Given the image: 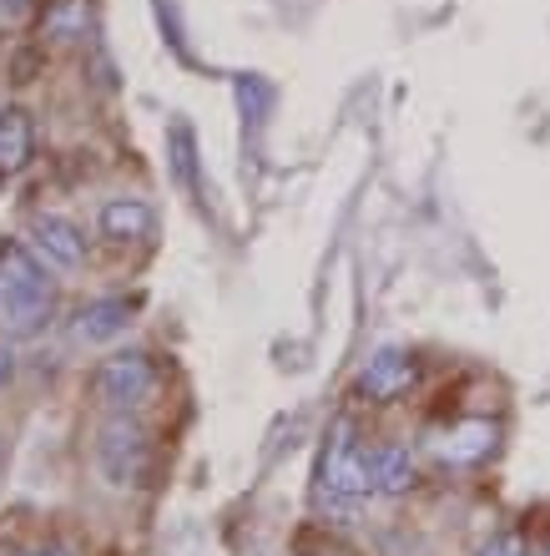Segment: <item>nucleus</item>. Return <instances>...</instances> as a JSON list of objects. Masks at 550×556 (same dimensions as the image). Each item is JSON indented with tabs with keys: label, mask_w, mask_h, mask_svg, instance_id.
<instances>
[{
	"label": "nucleus",
	"mask_w": 550,
	"mask_h": 556,
	"mask_svg": "<svg viewBox=\"0 0 550 556\" xmlns=\"http://www.w3.org/2000/svg\"><path fill=\"white\" fill-rule=\"evenodd\" d=\"M152 390H157L152 354H112L91 375V395L102 405H112V410H137L142 400H152Z\"/></svg>",
	"instance_id": "7ed1b4c3"
},
{
	"label": "nucleus",
	"mask_w": 550,
	"mask_h": 556,
	"mask_svg": "<svg viewBox=\"0 0 550 556\" xmlns=\"http://www.w3.org/2000/svg\"><path fill=\"white\" fill-rule=\"evenodd\" d=\"M51 319V278L26 243L0 249V334L26 339Z\"/></svg>",
	"instance_id": "f257e3e1"
},
{
	"label": "nucleus",
	"mask_w": 550,
	"mask_h": 556,
	"mask_svg": "<svg viewBox=\"0 0 550 556\" xmlns=\"http://www.w3.org/2000/svg\"><path fill=\"white\" fill-rule=\"evenodd\" d=\"M420 380V359L409 350H379L369 365L359 369V395L369 405H389V400L409 395Z\"/></svg>",
	"instance_id": "39448f33"
},
{
	"label": "nucleus",
	"mask_w": 550,
	"mask_h": 556,
	"mask_svg": "<svg viewBox=\"0 0 550 556\" xmlns=\"http://www.w3.org/2000/svg\"><path fill=\"white\" fill-rule=\"evenodd\" d=\"M30 243H36V253H41L51 268H81V258H87V238H81V228L66 218H56V213H46V218L30 223Z\"/></svg>",
	"instance_id": "0eeeda50"
},
{
	"label": "nucleus",
	"mask_w": 550,
	"mask_h": 556,
	"mask_svg": "<svg viewBox=\"0 0 550 556\" xmlns=\"http://www.w3.org/2000/svg\"><path fill=\"white\" fill-rule=\"evenodd\" d=\"M127 324H131V304L127 299H97V304H87L81 314H76V339L81 344H106V339L116 334H127Z\"/></svg>",
	"instance_id": "9b49d317"
},
{
	"label": "nucleus",
	"mask_w": 550,
	"mask_h": 556,
	"mask_svg": "<svg viewBox=\"0 0 550 556\" xmlns=\"http://www.w3.org/2000/svg\"><path fill=\"white\" fill-rule=\"evenodd\" d=\"M167 147H172L177 182L197 192V147H192V127H188V122H172V137H167Z\"/></svg>",
	"instance_id": "f8f14e48"
},
{
	"label": "nucleus",
	"mask_w": 550,
	"mask_h": 556,
	"mask_svg": "<svg viewBox=\"0 0 550 556\" xmlns=\"http://www.w3.org/2000/svg\"><path fill=\"white\" fill-rule=\"evenodd\" d=\"M369 496H374L369 451L354 440V425L338 420L329 445H323V455H319V501L348 511V506H359V501H369Z\"/></svg>",
	"instance_id": "f03ea898"
},
{
	"label": "nucleus",
	"mask_w": 550,
	"mask_h": 556,
	"mask_svg": "<svg viewBox=\"0 0 550 556\" xmlns=\"http://www.w3.org/2000/svg\"><path fill=\"white\" fill-rule=\"evenodd\" d=\"M97 223H102V233L112 243H142L157 228V213H152L146 198H112V203H102V218Z\"/></svg>",
	"instance_id": "6e6552de"
},
{
	"label": "nucleus",
	"mask_w": 550,
	"mask_h": 556,
	"mask_svg": "<svg viewBox=\"0 0 550 556\" xmlns=\"http://www.w3.org/2000/svg\"><path fill=\"white\" fill-rule=\"evenodd\" d=\"M30 556H72L66 546H41V552H30Z\"/></svg>",
	"instance_id": "dca6fc26"
},
{
	"label": "nucleus",
	"mask_w": 550,
	"mask_h": 556,
	"mask_svg": "<svg viewBox=\"0 0 550 556\" xmlns=\"http://www.w3.org/2000/svg\"><path fill=\"white\" fill-rule=\"evenodd\" d=\"M97 460H102L106 481L112 485H142L146 470H152V445H146V430L137 420H112L97 440Z\"/></svg>",
	"instance_id": "20e7f679"
},
{
	"label": "nucleus",
	"mask_w": 550,
	"mask_h": 556,
	"mask_svg": "<svg viewBox=\"0 0 550 556\" xmlns=\"http://www.w3.org/2000/svg\"><path fill=\"white\" fill-rule=\"evenodd\" d=\"M369 470H374L379 496H409L420 485V466H414L409 445H379V451H369Z\"/></svg>",
	"instance_id": "9d476101"
},
{
	"label": "nucleus",
	"mask_w": 550,
	"mask_h": 556,
	"mask_svg": "<svg viewBox=\"0 0 550 556\" xmlns=\"http://www.w3.org/2000/svg\"><path fill=\"white\" fill-rule=\"evenodd\" d=\"M15 380V354L11 350H0V390Z\"/></svg>",
	"instance_id": "4468645a"
},
{
	"label": "nucleus",
	"mask_w": 550,
	"mask_h": 556,
	"mask_svg": "<svg viewBox=\"0 0 550 556\" xmlns=\"http://www.w3.org/2000/svg\"><path fill=\"white\" fill-rule=\"evenodd\" d=\"M540 556H550V542H546V546H540Z\"/></svg>",
	"instance_id": "f3484780"
},
{
	"label": "nucleus",
	"mask_w": 550,
	"mask_h": 556,
	"mask_svg": "<svg viewBox=\"0 0 550 556\" xmlns=\"http://www.w3.org/2000/svg\"><path fill=\"white\" fill-rule=\"evenodd\" d=\"M495 440H500V430H495L490 420H455V425H445V430H435L430 451H435L445 466L470 470V466H479V460H490Z\"/></svg>",
	"instance_id": "423d86ee"
},
{
	"label": "nucleus",
	"mask_w": 550,
	"mask_h": 556,
	"mask_svg": "<svg viewBox=\"0 0 550 556\" xmlns=\"http://www.w3.org/2000/svg\"><path fill=\"white\" fill-rule=\"evenodd\" d=\"M298 556H348L344 546H308V552H298Z\"/></svg>",
	"instance_id": "2eb2a0df"
},
{
	"label": "nucleus",
	"mask_w": 550,
	"mask_h": 556,
	"mask_svg": "<svg viewBox=\"0 0 550 556\" xmlns=\"http://www.w3.org/2000/svg\"><path fill=\"white\" fill-rule=\"evenodd\" d=\"M479 556H530V552H525V536H521V531H495L490 542L479 546Z\"/></svg>",
	"instance_id": "ddd939ff"
},
{
	"label": "nucleus",
	"mask_w": 550,
	"mask_h": 556,
	"mask_svg": "<svg viewBox=\"0 0 550 556\" xmlns=\"http://www.w3.org/2000/svg\"><path fill=\"white\" fill-rule=\"evenodd\" d=\"M36 157V127H30V112L21 106H5L0 112V177H21Z\"/></svg>",
	"instance_id": "1a4fd4ad"
}]
</instances>
